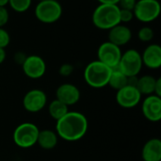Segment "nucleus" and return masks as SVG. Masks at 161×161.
Returning a JSON list of instances; mask_svg holds the SVG:
<instances>
[{"mask_svg": "<svg viewBox=\"0 0 161 161\" xmlns=\"http://www.w3.org/2000/svg\"><path fill=\"white\" fill-rule=\"evenodd\" d=\"M47 105L46 93L40 89H33L28 91L23 98L24 108L30 113H37L42 111Z\"/></svg>", "mask_w": 161, "mask_h": 161, "instance_id": "nucleus-10", "label": "nucleus"}, {"mask_svg": "<svg viewBox=\"0 0 161 161\" xmlns=\"http://www.w3.org/2000/svg\"><path fill=\"white\" fill-rule=\"evenodd\" d=\"M142 66L143 64L141 53L134 48H130L122 53L117 68L127 77H132L139 75Z\"/></svg>", "mask_w": 161, "mask_h": 161, "instance_id": "nucleus-6", "label": "nucleus"}, {"mask_svg": "<svg viewBox=\"0 0 161 161\" xmlns=\"http://www.w3.org/2000/svg\"><path fill=\"white\" fill-rule=\"evenodd\" d=\"M6 57H7L6 50H5L4 48H1V47H0V64H2V63L5 61Z\"/></svg>", "mask_w": 161, "mask_h": 161, "instance_id": "nucleus-30", "label": "nucleus"}, {"mask_svg": "<svg viewBox=\"0 0 161 161\" xmlns=\"http://www.w3.org/2000/svg\"><path fill=\"white\" fill-rule=\"evenodd\" d=\"M132 31L129 26L119 24L108 30V41L119 47H123L132 40Z\"/></svg>", "mask_w": 161, "mask_h": 161, "instance_id": "nucleus-14", "label": "nucleus"}, {"mask_svg": "<svg viewBox=\"0 0 161 161\" xmlns=\"http://www.w3.org/2000/svg\"><path fill=\"white\" fill-rule=\"evenodd\" d=\"M142 112L145 119L157 123L161 120V97L155 94L146 96L142 103Z\"/></svg>", "mask_w": 161, "mask_h": 161, "instance_id": "nucleus-12", "label": "nucleus"}, {"mask_svg": "<svg viewBox=\"0 0 161 161\" xmlns=\"http://www.w3.org/2000/svg\"><path fill=\"white\" fill-rule=\"evenodd\" d=\"M157 78L151 75H145L141 77H138L136 88L139 90L142 95H151L155 92Z\"/></svg>", "mask_w": 161, "mask_h": 161, "instance_id": "nucleus-18", "label": "nucleus"}, {"mask_svg": "<svg viewBox=\"0 0 161 161\" xmlns=\"http://www.w3.org/2000/svg\"><path fill=\"white\" fill-rule=\"evenodd\" d=\"M75 71V67L73 64L71 63H63L60 65L59 69H58V74L63 76V77H68L70 76Z\"/></svg>", "mask_w": 161, "mask_h": 161, "instance_id": "nucleus-25", "label": "nucleus"}, {"mask_svg": "<svg viewBox=\"0 0 161 161\" xmlns=\"http://www.w3.org/2000/svg\"><path fill=\"white\" fill-rule=\"evenodd\" d=\"M122 53L121 47L107 41L101 43L97 49V60L113 69L118 66Z\"/></svg>", "mask_w": 161, "mask_h": 161, "instance_id": "nucleus-8", "label": "nucleus"}, {"mask_svg": "<svg viewBox=\"0 0 161 161\" xmlns=\"http://www.w3.org/2000/svg\"><path fill=\"white\" fill-rule=\"evenodd\" d=\"M27 55L23 52V51H17L15 52L14 56H13V60L16 64H19V65H22L25 61V59L26 58Z\"/></svg>", "mask_w": 161, "mask_h": 161, "instance_id": "nucleus-28", "label": "nucleus"}, {"mask_svg": "<svg viewBox=\"0 0 161 161\" xmlns=\"http://www.w3.org/2000/svg\"><path fill=\"white\" fill-rule=\"evenodd\" d=\"M9 20V12L7 7H0V27H5V25L8 23Z\"/></svg>", "mask_w": 161, "mask_h": 161, "instance_id": "nucleus-26", "label": "nucleus"}, {"mask_svg": "<svg viewBox=\"0 0 161 161\" xmlns=\"http://www.w3.org/2000/svg\"><path fill=\"white\" fill-rule=\"evenodd\" d=\"M10 42V35L7 29L0 27V47L6 49Z\"/></svg>", "mask_w": 161, "mask_h": 161, "instance_id": "nucleus-24", "label": "nucleus"}, {"mask_svg": "<svg viewBox=\"0 0 161 161\" xmlns=\"http://www.w3.org/2000/svg\"><path fill=\"white\" fill-rule=\"evenodd\" d=\"M99 2V4H113V5H117L119 0H97Z\"/></svg>", "mask_w": 161, "mask_h": 161, "instance_id": "nucleus-31", "label": "nucleus"}, {"mask_svg": "<svg viewBox=\"0 0 161 161\" xmlns=\"http://www.w3.org/2000/svg\"><path fill=\"white\" fill-rule=\"evenodd\" d=\"M138 0H119L117 3V6L120 8H125V9H131L133 10Z\"/></svg>", "mask_w": 161, "mask_h": 161, "instance_id": "nucleus-27", "label": "nucleus"}, {"mask_svg": "<svg viewBox=\"0 0 161 161\" xmlns=\"http://www.w3.org/2000/svg\"><path fill=\"white\" fill-rule=\"evenodd\" d=\"M154 37H155V31L149 25H143L138 31V39L142 42H145V43L151 42L154 40Z\"/></svg>", "mask_w": 161, "mask_h": 161, "instance_id": "nucleus-22", "label": "nucleus"}, {"mask_svg": "<svg viewBox=\"0 0 161 161\" xmlns=\"http://www.w3.org/2000/svg\"><path fill=\"white\" fill-rule=\"evenodd\" d=\"M155 95L161 97V78L158 77L157 78V82H156V86H155Z\"/></svg>", "mask_w": 161, "mask_h": 161, "instance_id": "nucleus-29", "label": "nucleus"}, {"mask_svg": "<svg viewBox=\"0 0 161 161\" xmlns=\"http://www.w3.org/2000/svg\"><path fill=\"white\" fill-rule=\"evenodd\" d=\"M80 90L72 83H63L56 91V99L59 100L66 106H74L80 100Z\"/></svg>", "mask_w": 161, "mask_h": 161, "instance_id": "nucleus-13", "label": "nucleus"}, {"mask_svg": "<svg viewBox=\"0 0 161 161\" xmlns=\"http://www.w3.org/2000/svg\"><path fill=\"white\" fill-rule=\"evenodd\" d=\"M32 4V0H8V5L17 13H24L27 11Z\"/></svg>", "mask_w": 161, "mask_h": 161, "instance_id": "nucleus-21", "label": "nucleus"}, {"mask_svg": "<svg viewBox=\"0 0 161 161\" xmlns=\"http://www.w3.org/2000/svg\"><path fill=\"white\" fill-rule=\"evenodd\" d=\"M36 19L45 25L57 23L63 14V8L58 0L39 1L35 7Z\"/></svg>", "mask_w": 161, "mask_h": 161, "instance_id": "nucleus-4", "label": "nucleus"}, {"mask_svg": "<svg viewBox=\"0 0 161 161\" xmlns=\"http://www.w3.org/2000/svg\"><path fill=\"white\" fill-rule=\"evenodd\" d=\"M68 108H69L68 106H66L59 100L54 99L48 105V113L50 117L57 122L59 119H61L69 111Z\"/></svg>", "mask_w": 161, "mask_h": 161, "instance_id": "nucleus-20", "label": "nucleus"}, {"mask_svg": "<svg viewBox=\"0 0 161 161\" xmlns=\"http://www.w3.org/2000/svg\"><path fill=\"white\" fill-rule=\"evenodd\" d=\"M93 25L101 30H109L120 22V8L113 4H99L92 15Z\"/></svg>", "mask_w": 161, "mask_h": 161, "instance_id": "nucleus-2", "label": "nucleus"}, {"mask_svg": "<svg viewBox=\"0 0 161 161\" xmlns=\"http://www.w3.org/2000/svg\"><path fill=\"white\" fill-rule=\"evenodd\" d=\"M40 129L33 123H23L13 131L12 139L16 146L28 149L37 144V139Z\"/></svg>", "mask_w": 161, "mask_h": 161, "instance_id": "nucleus-5", "label": "nucleus"}, {"mask_svg": "<svg viewBox=\"0 0 161 161\" xmlns=\"http://www.w3.org/2000/svg\"><path fill=\"white\" fill-rule=\"evenodd\" d=\"M8 0H0V7H6L8 5Z\"/></svg>", "mask_w": 161, "mask_h": 161, "instance_id": "nucleus-32", "label": "nucleus"}, {"mask_svg": "<svg viewBox=\"0 0 161 161\" xmlns=\"http://www.w3.org/2000/svg\"><path fill=\"white\" fill-rule=\"evenodd\" d=\"M58 142V136L56 131L51 129H42L40 130L37 144L43 150H52L54 149Z\"/></svg>", "mask_w": 161, "mask_h": 161, "instance_id": "nucleus-17", "label": "nucleus"}, {"mask_svg": "<svg viewBox=\"0 0 161 161\" xmlns=\"http://www.w3.org/2000/svg\"><path fill=\"white\" fill-rule=\"evenodd\" d=\"M141 55L143 66L151 70H157L161 67V47L159 44H148Z\"/></svg>", "mask_w": 161, "mask_h": 161, "instance_id": "nucleus-15", "label": "nucleus"}, {"mask_svg": "<svg viewBox=\"0 0 161 161\" xmlns=\"http://www.w3.org/2000/svg\"><path fill=\"white\" fill-rule=\"evenodd\" d=\"M112 69L99 60L91 61L84 69L85 82L93 89H102L108 84Z\"/></svg>", "mask_w": 161, "mask_h": 161, "instance_id": "nucleus-3", "label": "nucleus"}, {"mask_svg": "<svg viewBox=\"0 0 161 161\" xmlns=\"http://www.w3.org/2000/svg\"><path fill=\"white\" fill-rule=\"evenodd\" d=\"M23 73L30 79H39L46 73V63L44 59L38 55L27 56L21 65Z\"/></svg>", "mask_w": 161, "mask_h": 161, "instance_id": "nucleus-9", "label": "nucleus"}, {"mask_svg": "<svg viewBox=\"0 0 161 161\" xmlns=\"http://www.w3.org/2000/svg\"><path fill=\"white\" fill-rule=\"evenodd\" d=\"M134 12L131 9L120 8V22L121 24L126 25L134 19Z\"/></svg>", "mask_w": 161, "mask_h": 161, "instance_id": "nucleus-23", "label": "nucleus"}, {"mask_svg": "<svg viewBox=\"0 0 161 161\" xmlns=\"http://www.w3.org/2000/svg\"><path fill=\"white\" fill-rule=\"evenodd\" d=\"M142 96V95L135 86L126 85L117 91L116 102L124 108H133L141 103Z\"/></svg>", "mask_w": 161, "mask_h": 161, "instance_id": "nucleus-11", "label": "nucleus"}, {"mask_svg": "<svg viewBox=\"0 0 161 161\" xmlns=\"http://www.w3.org/2000/svg\"><path fill=\"white\" fill-rule=\"evenodd\" d=\"M127 84H128V77L124 73H122L117 67L113 68L109 76L108 86H109L111 89L115 91H119L122 88L125 87Z\"/></svg>", "mask_w": 161, "mask_h": 161, "instance_id": "nucleus-19", "label": "nucleus"}, {"mask_svg": "<svg viewBox=\"0 0 161 161\" xmlns=\"http://www.w3.org/2000/svg\"><path fill=\"white\" fill-rule=\"evenodd\" d=\"M143 161H161V141L158 138L147 141L142 150Z\"/></svg>", "mask_w": 161, "mask_h": 161, "instance_id": "nucleus-16", "label": "nucleus"}, {"mask_svg": "<svg viewBox=\"0 0 161 161\" xmlns=\"http://www.w3.org/2000/svg\"><path fill=\"white\" fill-rule=\"evenodd\" d=\"M39 1H42V0H38V2H39Z\"/></svg>", "mask_w": 161, "mask_h": 161, "instance_id": "nucleus-33", "label": "nucleus"}, {"mask_svg": "<svg viewBox=\"0 0 161 161\" xmlns=\"http://www.w3.org/2000/svg\"><path fill=\"white\" fill-rule=\"evenodd\" d=\"M88 128L87 117L77 111H68L56 124V132L58 138L69 142L81 140L86 135Z\"/></svg>", "mask_w": 161, "mask_h": 161, "instance_id": "nucleus-1", "label": "nucleus"}, {"mask_svg": "<svg viewBox=\"0 0 161 161\" xmlns=\"http://www.w3.org/2000/svg\"><path fill=\"white\" fill-rule=\"evenodd\" d=\"M133 12L134 17L138 21L149 24L159 17L161 5L158 0H138Z\"/></svg>", "mask_w": 161, "mask_h": 161, "instance_id": "nucleus-7", "label": "nucleus"}]
</instances>
